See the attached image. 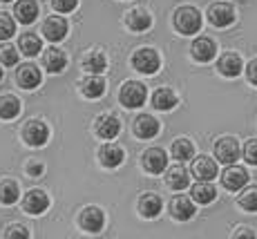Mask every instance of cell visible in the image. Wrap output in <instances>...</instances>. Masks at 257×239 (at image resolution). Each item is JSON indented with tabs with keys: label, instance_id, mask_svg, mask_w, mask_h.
Returning a JSON list of instances; mask_svg holds the SVG:
<instances>
[{
	"label": "cell",
	"instance_id": "1",
	"mask_svg": "<svg viewBox=\"0 0 257 239\" xmlns=\"http://www.w3.org/2000/svg\"><path fill=\"white\" fill-rule=\"evenodd\" d=\"M175 27L181 34H197L201 29V14L195 7H179L175 12Z\"/></svg>",
	"mask_w": 257,
	"mask_h": 239
},
{
	"label": "cell",
	"instance_id": "2",
	"mask_svg": "<svg viewBox=\"0 0 257 239\" xmlns=\"http://www.w3.org/2000/svg\"><path fill=\"white\" fill-rule=\"evenodd\" d=\"M146 85L143 83H137V81H125L121 87V94H118V98H121V103L125 107H141L143 103H146Z\"/></svg>",
	"mask_w": 257,
	"mask_h": 239
},
{
	"label": "cell",
	"instance_id": "3",
	"mask_svg": "<svg viewBox=\"0 0 257 239\" xmlns=\"http://www.w3.org/2000/svg\"><path fill=\"white\" fill-rule=\"evenodd\" d=\"M23 139H25V143H27V146L41 148V146H45L47 139H49V128L43 121H38V118H32V121L25 123Z\"/></svg>",
	"mask_w": 257,
	"mask_h": 239
},
{
	"label": "cell",
	"instance_id": "4",
	"mask_svg": "<svg viewBox=\"0 0 257 239\" xmlns=\"http://www.w3.org/2000/svg\"><path fill=\"white\" fill-rule=\"evenodd\" d=\"M132 65H135V69H139L141 74H157L159 72V65H161V58L155 49L143 47V49H139V52H135V56H132Z\"/></svg>",
	"mask_w": 257,
	"mask_h": 239
},
{
	"label": "cell",
	"instance_id": "5",
	"mask_svg": "<svg viewBox=\"0 0 257 239\" xmlns=\"http://www.w3.org/2000/svg\"><path fill=\"white\" fill-rule=\"evenodd\" d=\"M215 157L219 159L221 163H226V166L235 163L237 159H239V143H237V139L221 137L219 141L215 143Z\"/></svg>",
	"mask_w": 257,
	"mask_h": 239
},
{
	"label": "cell",
	"instance_id": "6",
	"mask_svg": "<svg viewBox=\"0 0 257 239\" xmlns=\"http://www.w3.org/2000/svg\"><path fill=\"white\" fill-rule=\"evenodd\" d=\"M78 223H81L83 230H87V232H98V230L103 228V223H105V215H103L101 208L87 206V208H83L81 217H78Z\"/></svg>",
	"mask_w": 257,
	"mask_h": 239
},
{
	"label": "cell",
	"instance_id": "7",
	"mask_svg": "<svg viewBox=\"0 0 257 239\" xmlns=\"http://www.w3.org/2000/svg\"><path fill=\"white\" fill-rule=\"evenodd\" d=\"M221 183H224L226 190H233V192L241 190V188L248 183V172H246L244 168L230 163V168H226L224 174H221Z\"/></svg>",
	"mask_w": 257,
	"mask_h": 239
},
{
	"label": "cell",
	"instance_id": "8",
	"mask_svg": "<svg viewBox=\"0 0 257 239\" xmlns=\"http://www.w3.org/2000/svg\"><path fill=\"white\" fill-rule=\"evenodd\" d=\"M208 21L215 25V27H228V25L235 23V9L230 7V5H226V3L210 5Z\"/></svg>",
	"mask_w": 257,
	"mask_h": 239
},
{
	"label": "cell",
	"instance_id": "9",
	"mask_svg": "<svg viewBox=\"0 0 257 239\" xmlns=\"http://www.w3.org/2000/svg\"><path fill=\"white\" fill-rule=\"evenodd\" d=\"M166 166H168V154L161 150V148H148V150L143 152V168L150 174L164 172Z\"/></svg>",
	"mask_w": 257,
	"mask_h": 239
},
{
	"label": "cell",
	"instance_id": "10",
	"mask_svg": "<svg viewBox=\"0 0 257 239\" xmlns=\"http://www.w3.org/2000/svg\"><path fill=\"white\" fill-rule=\"evenodd\" d=\"M94 132L98 134L101 139H114L118 132H121V121L112 114H101V116L94 121Z\"/></svg>",
	"mask_w": 257,
	"mask_h": 239
},
{
	"label": "cell",
	"instance_id": "11",
	"mask_svg": "<svg viewBox=\"0 0 257 239\" xmlns=\"http://www.w3.org/2000/svg\"><path fill=\"white\" fill-rule=\"evenodd\" d=\"M23 208L29 215H41L49 208V197L43 190H29L23 199Z\"/></svg>",
	"mask_w": 257,
	"mask_h": 239
},
{
	"label": "cell",
	"instance_id": "12",
	"mask_svg": "<svg viewBox=\"0 0 257 239\" xmlns=\"http://www.w3.org/2000/svg\"><path fill=\"white\" fill-rule=\"evenodd\" d=\"M43 34H45L47 41L58 43L67 36V21L61 16H49L45 23H43Z\"/></svg>",
	"mask_w": 257,
	"mask_h": 239
},
{
	"label": "cell",
	"instance_id": "13",
	"mask_svg": "<svg viewBox=\"0 0 257 239\" xmlns=\"http://www.w3.org/2000/svg\"><path fill=\"white\" fill-rule=\"evenodd\" d=\"M16 81L18 85H21L23 89H34L41 85L43 76H41V69H38L36 65H32V63H27V65H21L16 72Z\"/></svg>",
	"mask_w": 257,
	"mask_h": 239
},
{
	"label": "cell",
	"instance_id": "14",
	"mask_svg": "<svg viewBox=\"0 0 257 239\" xmlns=\"http://www.w3.org/2000/svg\"><path fill=\"white\" fill-rule=\"evenodd\" d=\"M132 130L139 139H152L159 134V121L155 116H150V114H141V116H137Z\"/></svg>",
	"mask_w": 257,
	"mask_h": 239
},
{
	"label": "cell",
	"instance_id": "15",
	"mask_svg": "<svg viewBox=\"0 0 257 239\" xmlns=\"http://www.w3.org/2000/svg\"><path fill=\"white\" fill-rule=\"evenodd\" d=\"M215 54H217V45H215L212 38L201 36V38H197V41L192 43V56H195V61L208 63V61L215 58Z\"/></svg>",
	"mask_w": 257,
	"mask_h": 239
},
{
	"label": "cell",
	"instance_id": "16",
	"mask_svg": "<svg viewBox=\"0 0 257 239\" xmlns=\"http://www.w3.org/2000/svg\"><path fill=\"white\" fill-rule=\"evenodd\" d=\"M43 65H45L47 72H52V74H58V72H63L67 65V56H65V52H61L58 47H49L45 54H43Z\"/></svg>",
	"mask_w": 257,
	"mask_h": 239
},
{
	"label": "cell",
	"instance_id": "17",
	"mask_svg": "<svg viewBox=\"0 0 257 239\" xmlns=\"http://www.w3.org/2000/svg\"><path fill=\"white\" fill-rule=\"evenodd\" d=\"M123 159H125V152H123V148L114 146V143H107V146H103L101 150H98V161H101L105 168L121 166Z\"/></svg>",
	"mask_w": 257,
	"mask_h": 239
},
{
	"label": "cell",
	"instance_id": "18",
	"mask_svg": "<svg viewBox=\"0 0 257 239\" xmlns=\"http://www.w3.org/2000/svg\"><path fill=\"white\" fill-rule=\"evenodd\" d=\"M14 16L18 18V23L32 25L38 18V5H36V0H18L16 7H14Z\"/></svg>",
	"mask_w": 257,
	"mask_h": 239
},
{
	"label": "cell",
	"instance_id": "19",
	"mask_svg": "<svg viewBox=\"0 0 257 239\" xmlns=\"http://www.w3.org/2000/svg\"><path fill=\"white\" fill-rule=\"evenodd\" d=\"M161 208H164V201H161V197L155 195V192H146V195L139 199V212L146 219H155L161 212Z\"/></svg>",
	"mask_w": 257,
	"mask_h": 239
},
{
	"label": "cell",
	"instance_id": "20",
	"mask_svg": "<svg viewBox=\"0 0 257 239\" xmlns=\"http://www.w3.org/2000/svg\"><path fill=\"white\" fill-rule=\"evenodd\" d=\"M217 69H219L224 76H239L241 69H244V63H241V58L237 56L233 52H226L224 56L219 58V63H217Z\"/></svg>",
	"mask_w": 257,
	"mask_h": 239
},
{
	"label": "cell",
	"instance_id": "21",
	"mask_svg": "<svg viewBox=\"0 0 257 239\" xmlns=\"http://www.w3.org/2000/svg\"><path fill=\"white\" fill-rule=\"evenodd\" d=\"M192 172L199 181H212L217 177V163L208 157H197L195 166H192Z\"/></svg>",
	"mask_w": 257,
	"mask_h": 239
},
{
	"label": "cell",
	"instance_id": "22",
	"mask_svg": "<svg viewBox=\"0 0 257 239\" xmlns=\"http://www.w3.org/2000/svg\"><path fill=\"white\" fill-rule=\"evenodd\" d=\"M170 215L179 219V221H188L195 215V206H192V201L188 197H177L170 201Z\"/></svg>",
	"mask_w": 257,
	"mask_h": 239
},
{
	"label": "cell",
	"instance_id": "23",
	"mask_svg": "<svg viewBox=\"0 0 257 239\" xmlns=\"http://www.w3.org/2000/svg\"><path fill=\"white\" fill-rule=\"evenodd\" d=\"M127 27L132 29V32H146V29H150L152 25V16L146 12V9H132V12H127Z\"/></svg>",
	"mask_w": 257,
	"mask_h": 239
},
{
	"label": "cell",
	"instance_id": "24",
	"mask_svg": "<svg viewBox=\"0 0 257 239\" xmlns=\"http://www.w3.org/2000/svg\"><path fill=\"white\" fill-rule=\"evenodd\" d=\"M21 114V101L14 94H5L0 96V118L3 121H12Z\"/></svg>",
	"mask_w": 257,
	"mask_h": 239
},
{
	"label": "cell",
	"instance_id": "25",
	"mask_svg": "<svg viewBox=\"0 0 257 239\" xmlns=\"http://www.w3.org/2000/svg\"><path fill=\"white\" fill-rule=\"evenodd\" d=\"M166 181L172 190H184V188H188V183H190V177H188L184 166H172L166 174Z\"/></svg>",
	"mask_w": 257,
	"mask_h": 239
},
{
	"label": "cell",
	"instance_id": "26",
	"mask_svg": "<svg viewBox=\"0 0 257 239\" xmlns=\"http://www.w3.org/2000/svg\"><path fill=\"white\" fill-rule=\"evenodd\" d=\"M152 105L157 109H161V112H168V109H172L177 105V94L168 87L157 89V92L152 94Z\"/></svg>",
	"mask_w": 257,
	"mask_h": 239
},
{
	"label": "cell",
	"instance_id": "27",
	"mask_svg": "<svg viewBox=\"0 0 257 239\" xmlns=\"http://www.w3.org/2000/svg\"><path fill=\"white\" fill-rule=\"evenodd\" d=\"M190 195H192V199H195L197 203H210V201H215L217 190H215V186H212L210 181H199L197 186H192Z\"/></svg>",
	"mask_w": 257,
	"mask_h": 239
},
{
	"label": "cell",
	"instance_id": "28",
	"mask_svg": "<svg viewBox=\"0 0 257 239\" xmlns=\"http://www.w3.org/2000/svg\"><path fill=\"white\" fill-rule=\"evenodd\" d=\"M18 197H21V188H18L16 181H12V179L0 181V203H3V206H12V203H16Z\"/></svg>",
	"mask_w": 257,
	"mask_h": 239
},
{
	"label": "cell",
	"instance_id": "29",
	"mask_svg": "<svg viewBox=\"0 0 257 239\" xmlns=\"http://www.w3.org/2000/svg\"><path fill=\"white\" fill-rule=\"evenodd\" d=\"M81 92H83V96H87V98H98V96H103V94H105V81H103L101 76H90V78H85V81L81 83Z\"/></svg>",
	"mask_w": 257,
	"mask_h": 239
},
{
	"label": "cell",
	"instance_id": "30",
	"mask_svg": "<svg viewBox=\"0 0 257 239\" xmlns=\"http://www.w3.org/2000/svg\"><path fill=\"white\" fill-rule=\"evenodd\" d=\"M18 45H21V52L25 54V56H29V58L38 56V54L43 52V43H41V38H38L36 34H23Z\"/></svg>",
	"mask_w": 257,
	"mask_h": 239
},
{
	"label": "cell",
	"instance_id": "31",
	"mask_svg": "<svg viewBox=\"0 0 257 239\" xmlns=\"http://www.w3.org/2000/svg\"><path fill=\"white\" fill-rule=\"evenodd\" d=\"M83 67L92 74H101V72H105V67H107V58L103 56L101 52H90L85 56V61H83Z\"/></svg>",
	"mask_w": 257,
	"mask_h": 239
},
{
	"label": "cell",
	"instance_id": "32",
	"mask_svg": "<svg viewBox=\"0 0 257 239\" xmlns=\"http://www.w3.org/2000/svg\"><path fill=\"white\" fill-rule=\"evenodd\" d=\"M192 154H195V146L188 139H177L172 143V157L179 159V161H190Z\"/></svg>",
	"mask_w": 257,
	"mask_h": 239
},
{
	"label": "cell",
	"instance_id": "33",
	"mask_svg": "<svg viewBox=\"0 0 257 239\" xmlns=\"http://www.w3.org/2000/svg\"><path fill=\"white\" fill-rule=\"evenodd\" d=\"M16 34V21L9 14L0 12V41H7Z\"/></svg>",
	"mask_w": 257,
	"mask_h": 239
},
{
	"label": "cell",
	"instance_id": "34",
	"mask_svg": "<svg viewBox=\"0 0 257 239\" xmlns=\"http://www.w3.org/2000/svg\"><path fill=\"white\" fill-rule=\"evenodd\" d=\"M239 206L244 208V210H248V212H257V188H248V190H244L239 195Z\"/></svg>",
	"mask_w": 257,
	"mask_h": 239
},
{
	"label": "cell",
	"instance_id": "35",
	"mask_svg": "<svg viewBox=\"0 0 257 239\" xmlns=\"http://www.w3.org/2000/svg\"><path fill=\"white\" fill-rule=\"evenodd\" d=\"M0 63H3L5 67H12L18 63V52L14 45H3V47H0Z\"/></svg>",
	"mask_w": 257,
	"mask_h": 239
},
{
	"label": "cell",
	"instance_id": "36",
	"mask_svg": "<svg viewBox=\"0 0 257 239\" xmlns=\"http://www.w3.org/2000/svg\"><path fill=\"white\" fill-rule=\"evenodd\" d=\"M76 5H78V0H52V7L58 14H70L76 9Z\"/></svg>",
	"mask_w": 257,
	"mask_h": 239
},
{
	"label": "cell",
	"instance_id": "37",
	"mask_svg": "<svg viewBox=\"0 0 257 239\" xmlns=\"http://www.w3.org/2000/svg\"><path fill=\"white\" fill-rule=\"evenodd\" d=\"M244 159L250 166H257V139H250L244 146Z\"/></svg>",
	"mask_w": 257,
	"mask_h": 239
},
{
	"label": "cell",
	"instance_id": "38",
	"mask_svg": "<svg viewBox=\"0 0 257 239\" xmlns=\"http://www.w3.org/2000/svg\"><path fill=\"white\" fill-rule=\"evenodd\" d=\"M5 237H7V239H27L29 237V230L25 226H18V223H16V226H9L7 228Z\"/></svg>",
	"mask_w": 257,
	"mask_h": 239
},
{
	"label": "cell",
	"instance_id": "39",
	"mask_svg": "<svg viewBox=\"0 0 257 239\" xmlns=\"http://www.w3.org/2000/svg\"><path fill=\"white\" fill-rule=\"evenodd\" d=\"M43 170H45V168H43V163H38V161H29L27 163V174H29V177H41Z\"/></svg>",
	"mask_w": 257,
	"mask_h": 239
},
{
	"label": "cell",
	"instance_id": "40",
	"mask_svg": "<svg viewBox=\"0 0 257 239\" xmlns=\"http://www.w3.org/2000/svg\"><path fill=\"white\" fill-rule=\"evenodd\" d=\"M246 74H248V81L253 83V85H257V58L248 63V69H246Z\"/></svg>",
	"mask_w": 257,
	"mask_h": 239
},
{
	"label": "cell",
	"instance_id": "41",
	"mask_svg": "<svg viewBox=\"0 0 257 239\" xmlns=\"http://www.w3.org/2000/svg\"><path fill=\"white\" fill-rule=\"evenodd\" d=\"M0 81H3V69H0Z\"/></svg>",
	"mask_w": 257,
	"mask_h": 239
},
{
	"label": "cell",
	"instance_id": "42",
	"mask_svg": "<svg viewBox=\"0 0 257 239\" xmlns=\"http://www.w3.org/2000/svg\"><path fill=\"white\" fill-rule=\"evenodd\" d=\"M0 3H12V0H0Z\"/></svg>",
	"mask_w": 257,
	"mask_h": 239
}]
</instances>
